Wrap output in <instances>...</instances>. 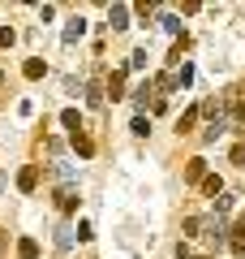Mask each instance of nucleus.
Listing matches in <instances>:
<instances>
[{
    "mask_svg": "<svg viewBox=\"0 0 245 259\" xmlns=\"http://www.w3.org/2000/svg\"><path fill=\"white\" fill-rule=\"evenodd\" d=\"M228 246L236 250V255H245V212L232 221V229H228Z\"/></svg>",
    "mask_w": 245,
    "mask_h": 259,
    "instance_id": "nucleus-1",
    "label": "nucleus"
},
{
    "mask_svg": "<svg viewBox=\"0 0 245 259\" xmlns=\"http://www.w3.org/2000/svg\"><path fill=\"white\" fill-rule=\"evenodd\" d=\"M56 207H60L65 216L78 212V186H60V190H56Z\"/></svg>",
    "mask_w": 245,
    "mask_h": 259,
    "instance_id": "nucleus-2",
    "label": "nucleus"
},
{
    "mask_svg": "<svg viewBox=\"0 0 245 259\" xmlns=\"http://www.w3.org/2000/svg\"><path fill=\"white\" fill-rule=\"evenodd\" d=\"M69 143H73V151H78L82 160H91V156H95V139L86 134V130H78V134H69Z\"/></svg>",
    "mask_w": 245,
    "mask_h": 259,
    "instance_id": "nucleus-3",
    "label": "nucleus"
},
{
    "mask_svg": "<svg viewBox=\"0 0 245 259\" xmlns=\"http://www.w3.org/2000/svg\"><path fill=\"white\" fill-rule=\"evenodd\" d=\"M35 186H39V164H26V168L18 173V190H22V194H30Z\"/></svg>",
    "mask_w": 245,
    "mask_h": 259,
    "instance_id": "nucleus-4",
    "label": "nucleus"
},
{
    "mask_svg": "<svg viewBox=\"0 0 245 259\" xmlns=\"http://www.w3.org/2000/svg\"><path fill=\"white\" fill-rule=\"evenodd\" d=\"M202 177H207V160L194 156L190 164H185V182H202Z\"/></svg>",
    "mask_w": 245,
    "mask_h": 259,
    "instance_id": "nucleus-5",
    "label": "nucleus"
},
{
    "mask_svg": "<svg viewBox=\"0 0 245 259\" xmlns=\"http://www.w3.org/2000/svg\"><path fill=\"white\" fill-rule=\"evenodd\" d=\"M108 22H112V30H125V26H129V9H125V5H112V9H108Z\"/></svg>",
    "mask_w": 245,
    "mask_h": 259,
    "instance_id": "nucleus-6",
    "label": "nucleus"
},
{
    "mask_svg": "<svg viewBox=\"0 0 245 259\" xmlns=\"http://www.w3.org/2000/svg\"><path fill=\"white\" fill-rule=\"evenodd\" d=\"M60 125L69 130V134H78V130H82V112H78V108H65V112H60Z\"/></svg>",
    "mask_w": 245,
    "mask_h": 259,
    "instance_id": "nucleus-7",
    "label": "nucleus"
},
{
    "mask_svg": "<svg viewBox=\"0 0 245 259\" xmlns=\"http://www.w3.org/2000/svg\"><path fill=\"white\" fill-rule=\"evenodd\" d=\"M82 35H86V22H82V18H73L69 26H65V44H78Z\"/></svg>",
    "mask_w": 245,
    "mask_h": 259,
    "instance_id": "nucleus-8",
    "label": "nucleus"
},
{
    "mask_svg": "<svg viewBox=\"0 0 245 259\" xmlns=\"http://www.w3.org/2000/svg\"><path fill=\"white\" fill-rule=\"evenodd\" d=\"M22 74H26L30 82H35V78H43V74H47V61H39V56H30V61H26V69H22Z\"/></svg>",
    "mask_w": 245,
    "mask_h": 259,
    "instance_id": "nucleus-9",
    "label": "nucleus"
},
{
    "mask_svg": "<svg viewBox=\"0 0 245 259\" xmlns=\"http://www.w3.org/2000/svg\"><path fill=\"white\" fill-rule=\"evenodd\" d=\"M108 95H112V100H125V74H120V69L108 78Z\"/></svg>",
    "mask_w": 245,
    "mask_h": 259,
    "instance_id": "nucleus-10",
    "label": "nucleus"
},
{
    "mask_svg": "<svg viewBox=\"0 0 245 259\" xmlns=\"http://www.w3.org/2000/svg\"><path fill=\"white\" fill-rule=\"evenodd\" d=\"M18 259H39V242L35 238H22L18 242Z\"/></svg>",
    "mask_w": 245,
    "mask_h": 259,
    "instance_id": "nucleus-11",
    "label": "nucleus"
},
{
    "mask_svg": "<svg viewBox=\"0 0 245 259\" xmlns=\"http://www.w3.org/2000/svg\"><path fill=\"white\" fill-rule=\"evenodd\" d=\"M194 121H198V108H185V112H181V121H176V134H190Z\"/></svg>",
    "mask_w": 245,
    "mask_h": 259,
    "instance_id": "nucleus-12",
    "label": "nucleus"
},
{
    "mask_svg": "<svg viewBox=\"0 0 245 259\" xmlns=\"http://www.w3.org/2000/svg\"><path fill=\"white\" fill-rule=\"evenodd\" d=\"M198 186H202V194H211V199H215V194H224V182H219L215 173H211V177H202Z\"/></svg>",
    "mask_w": 245,
    "mask_h": 259,
    "instance_id": "nucleus-13",
    "label": "nucleus"
},
{
    "mask_svg": "<svg viewBox=\"0 0 245 259\" xmlns=\"http://www.w3.org/2000/svg\"><path fill=\"white\" fill-rule=\"evenodd\" d=\"M129 130H134L138 139H146V134H151V117H142V112H138V117H134V125H129Z\"/></svg>",
    "mask_w": 245,
    "mask_h": 259,
    "instance_id": "nucleus-14",
    "label": "nucleus"
},
{
    "mask_svg": "<svg viewBox=\"0 0 245 259\" xmlns=\"http://www.w3.org/2000/svg\"><path fill=\"white\" fill-rule=\"evenodd\" d=\"M181 229L190 233V238H198V233H202V216H185V225H181Z\"/></svg>",
    "mask_w": 245,
    "mask_h": 259,
    "instance_id": "nucleus-15",
    "label": "nucleus"
},
{
    "mask_svg": "<svg viewBox=\"0 0 245 259\" xmlns=\"http://www.w3.org/2000/svg\"><path fill=\"white\" fill-rule=\"evenodd\" d=\"M163 30H168V35H181V22H176L172 13H163Z\"/></svg>",
    "mask_w": 245,
    "mask_h": 259,
    "instance_id": "nucleus-16",
    "label": "nucleus"
},
{
    "mask_svg": "<svg viewBox=\"0 0 245 259\" xmlns=\"http://www.w3.org/2000/svg\"><path fill=\"white\" fill-rule=\"evenodd\" d=\"M228 207H232V194H215V212H219V216H224V212H228Z\"/></svg>",
    "mask_w": 245,
    "mask_h": 259,
    "instance_id": "nucleus-17",
    "label": "nucleus"
},
{
    "mask_svg": "<svg viewBox=\"0 0 245 259\" xmlns=\"http://www.w3.org/2000/svg\"><path fill=\"white\" fill-rule=\"evenodd\" d=\"M129 65H134V69H146V52H142V48H138V52L129 56Z\"/></svg>",
    "mask_w": 245,
    "mask_h": 259,
    "instance_id": "nucleus-18",
    "label": "nucleus"
},
{
    "mask_svg": "<svg viewBox=\"0 0 245 259\" xmlns=\"http://www.w3.org/2000/svg\"><path fill=\"white\" fill-rule=\"evenodd\" d=\"M56 246H60V250H69V246H73V233H69V229H60V238H56Z\"/></svg>",
    "mask_w": 245,
    "mask_h": 259,
    "instance_id": "nucleus-19",
    "label": "nucleus"
},
{
    "mask_svg": "<svg viewBox=\"0 0 245 259\" xmlns=\"http://www.w3.org/2000/svg\"><path fill=\"white\" fill-rule=\"evenodd\" d=\"M232 164H245V143H236V147H232Z\"/></svg>",
    "mask_w": 245,
    "mask_h": 259,
    "instance_id": "nucleus-20",
    "label": "nucleus"
},
{
    "mask_svg": "<svg viewBox=\"0 0 245 259\" xmlns=\"http://www.w3.org/2000/svg\"><path fill=\"white\" fill-rule=\"evenodd\" d=\"M176 259H194V250H190V246L181 242V246H176Z\"/></svg>",
    "mask_w": 245,
    "mask_h": 259,
    "instance_id": "nucleus-21",
    "label": "nucleus"
},
{
    "mask_svg": "<svg viewBox=\"0 0 245 259\" xmlns=\"http://www.w3.org/2000/svg\"><path fill=\"white\" fill-rule=\"evenodd\" d=\"M0 82H5V69H0Z\"/></svg>",
    "mask_w": 245,
    "mask_h": 259,
    "instance_id": "nucleus-22",
    "label": "nucleus"
},
{
    "mask_svg": "<svg viewBox=\"0 0 245 259\" xmlns=\"http://www.w3.org/2000/svg\"><path fill=\"white\" fill-rule=\"evenodd\" d=\"M202 259H211V255H202Z\"/></svg>",
    "mask_w": 245,
    "mask_h": 259,
    "instance_id": "nucleus-23",
    "label": "nucleus"
}]
</instances>
